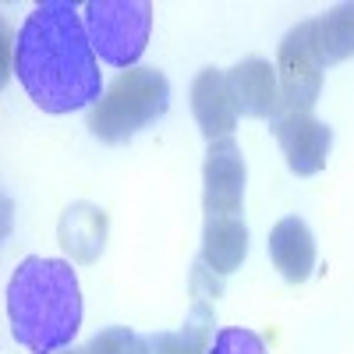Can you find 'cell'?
Here are the masks:
<instances>
[{"instance_id": "obj_12", "label": "cell", "mask_w": 354, "mask_h": 354, "mask_svg": "<svg viewBox=\"0 0 354 354\" xmlns=\"http://www.w3.org/2000/svg\"><path fill=\"white\" fill-rule=\"evenodd\" d=\"M248 255V227L241 216H205L202 227V255L198 262L216 277H230L241 270Z\"/></svg>"}, {"instance_id": "obj_15", "label": "cell", "mask_w": 354, "mask_h": 354, "mask_svg": "<svg viewBox=\"0 0 354 354\" xmlns=\"http://www.w3.org/2000/svg\"><path fill=\"white\" fill-rule=\"evenodd\" d=\"M85 354H149V337H138L128 326H106L85 344Z\"/></svg>"}, {"instance_id": "obj_4", "label": "cell", "mask_w": 354, "mask_h": 354, "mask_svg": "<svg viewBox=\"0 0 354 354\" xmlns=\"http://www.w3.org/2000/svg\"><path fill=\"white\" fill-rule=\"evenodd\" d=\"M82 21L100 61L131 71L149 46L153 4L149 0H88Z\"/></svg>"}, {"instance_id": "obj_9", "label": "cell", "mask_w": 354, "mask_h": 354, "mask_svg": "<svg viewBox=\"0 0 354 354\" xmlns=\"http://www.w3.org/2000/svg\"><path fill=\"white\" fill-rule=\"evenodd\" d=\"M192 113L198 121V131L209 142L230 138V131H234V124H238L241 113H238V106H234L227 71L202 68L195 75V82H192Z\"/></svg>"}, {"instance_id": "obj_6", "label": "cell", "mask_w": 354, "mask_h": 354, "mask_svg": "<svg viewBox=\"0 0 354 354\" xmlns=\"http://www.w3.org/2000/svg\"><path fill=\"white\" fill-rule=\"evenodd\" d=\"M245 156L234 138L209 142L202 163V205L205 216H238L245 205Z\"/></svg>"}, {"instance_id": "obj_14", "label": "cell", "mask_w": 354, "mask_h": 354, "mask_svg": "<svg viewBox=\"0 0 354 354\" xmlns=\"http://www.w3.org/2000/svg\"><path fill=\"white\" fill-rule=\"evenodd\" d=\"M209 326H213V312L202 301L192 308V315L185 319L181 333H153L149 337V351L153 354H205L209 351Z\"/></svg>"}, {"instance_id": "obj_11", "label": "cell", "mask_w": 354, "mask_h": 354, "mask_svg": "<svg viewBox=\"0 0 354 354\" xmlns=\"http://www.w3.org/2000/svg\"><path fill=\"white\" fill-rule=\"evenodd\" d=\"M106 213L93 202H71L61 223H57V241L75 262H96L106 248Z\"/></svg>"}, {"instance_id": "obj_1", "label": "cell", "mask_w": 354, "mask_h": 354, "mask_svg": "<svg viewBox=\"0 0 354 354\" xmlns=\"http://www.w3.org/2000/svg\"><path fill=\"white\" fill-rule=\"evenodd\" d=\"M15 75L43 113L93 110L106 93L96 50L71 0H43L15 39Z\"/></svg>"}, {"instance_id": "obj_2", "label": "cell", "mask_w": 354, "mask_h": 354, "mask_svg": "<svg viewBox=\"0 0 354 354\" xmlns=\"http://www.w3.org/2000/svg\"><path fill=\"white\" fill-rule=\"evenodd\" d=\"M8 322L28 354L71 347L82 326V290L71 266L64 259H21L8 283Z\"/></svg>"}, {"instance_id": "obj_5", "label": "cell", "mask_w": 354, "mask_h": 354, "mask_svg": "<svg viewBox=\"0 0 354 354\" xmlns=\"http://www.w3.org/2000/svg\"><path fill=\"white\" fill-rule=\"evenodd\" d=\"M277 78L283 106L294 113H312L322 88V61L315 50V18L294 25L277 50Z\"/></svg>"}, {"instance_id": "obj_16", "label": "cell", "mask_w": 354, "mask_h": 354, "mask_svg": "<svg viewBox=\"0 0 354 354\" xmlns=\"http://www.w3.org/2000/svg\"><path fill=\"white\" fill-rule=\"evenodd\" d=\"M205 354H270V351H266V340L259 333H252L245 326H227L213 337Z\"/></svg>"}, {"instance_id": "obj_3", "label": "cell", "mask_w": 354, "mask_h": 354, "mask_svg": "<svg viewBox=\"0 0 354 354\" xmlns=\"http://www.w3.org/2000/svg\"><path fill=\"white\" fill-rule=\"evenodd\" d=\"M167 106H170L167 75L156 68H131L117 75L100 96V103L88 110V131L106 145L128 142L142 128L160 121Z\"/></svg>"}, {"instance_id": "obj_10", "label": "cell", "mask_w": 354, "mask_h": 354, "mask_svg": "<svg viewBox=\"0 0 354 354\" xmlns=\"http://www.w3.org/2000/svg\"><path fill=\"white\" fill-rule=\"evenodd\" d=\"M270 259L287 283H305L315 270V238L301 216H283L270 230Z\"/></svg>"}, {"instance_id": "obj_18", "label": "cell", "mask_w": 354, "mask_h": 354, "mask_svg": "<svg viewBox=\"0 0 354 354\" xmlns=\"http://www.w3.org/2000/svg\"><path fill=\"white\" fill-rule=\"evenodd\" d=\"M149 354H153V351H149Z\"/></svg>"}, {"instance_id": "obj_8", "label": "cell", "mask_w": 354, "mask_h": 354, "mask_svg": "<svg viewBox=\"0 0 354 354\" xmlns=\"http://www.w3.org/2000/svg\"><path fill=\"white\" fill-rule=\"evenodd\" d=\"M227 85H230V96L234 106H238L241 117H277L283 106L280 96V78L277 68L262 57H245L227 71Z\"/></svg>"}, {"instance_id": "obj_13", "label": "cell", "mask_w": 354, "mask_h": 354, "mask_svg": "<svg viewBox=\"0 0 354 354\" xmlns=\"http://www.w3.org/2000/svg\"><path fill=\"white\" fill-rule=\"evenodd\" d=\"M315 50L322 68L354 57V4H337L315 18Z\"/></svg>"}, {"instance_id": "obj_7", "label": "cell", "mask_w": 354, "mask_h": 354, "mask_svg": "<svg viewBox=\"0 0 354 354\" xmlns=\"http://www.w3.org/2000/svg\"><path fill=\"white\" fill-rule=\"evenodd\" d=\"M277 142L283 149V160L290 167V174L298 177H312L326 167L330 153H333V128L315 121L312 113H294L287 110L283 117H277Z\"/></svg>"}, {"instance_id": "obj_17", "label": "cell", "mask_w": 354, "mask_h": 354, "mask_svg": "<svg viewBox=\"0 0 354 354\" xmlns=\"http://www.w3.org/2000/svg\"><path fill=\"white\" fill-rule=\"evenodd\" d=\"M57 354H85V347H64V351H57Z\"/></svg>"}]
</instances>
